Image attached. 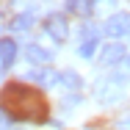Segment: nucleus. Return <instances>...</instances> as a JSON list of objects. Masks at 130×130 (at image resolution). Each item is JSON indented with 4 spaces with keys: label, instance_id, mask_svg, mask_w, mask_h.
<instances>
[{
    "label": "nucleus",
    "instance_id": "nucleus-8",
    "mask_svg": "<svg viewBox=\"0 0 130 130\" xmlns=\"http://www.w3.org/2000/svg\"><path fill=\"white\" fill-rule=\"evenodd\" d=\"M58 86L64 91H69V94H78L80 89H83V78H80L75 69H64V72H58Z\"/></svg>",
    "mask_w": 130,
    "mask_h": 130
},
{
    "label": "nucleus",
    "instance_id": "nucleus-3",
    "mask_svg": "<svg viewBox=\"0 0 130 130\" xmlns=\"http://www.w3.org/2000/svg\"><path fill=\"white\" fill-rule=\"evenodd\" d=\"M103 33L108 39H125V36H130V14L127 11L111 14V17L103 22Z\"/></svg>",
    "mask_w": 130,
    "mask_h": 130
},
{
    "label": "nucleus",
    "instance_id": "nucleus-10",
    "mask_svg": "<svg viewBox=\"0 0 130 130\" xmlns=\"http://www.w3.org/2000/svg\"><path fill=\"white\" fill-rule=\"evenodd\" d=\"M14 61H17V42L6 36V39H0V67L8 69Z\"/></svg>",
    "mask_w": 130,
    "mask_h": 130
},
{
    "label": "nucleus",
    "instance_id": "nucleus-4",
    "mask_svg": "<svg viewBox=\"0 0 130 130\" xmlns=\"http://www.w3.org/2000/svg\"><path fill=\"white\" fill-rule=\"evenodd\" d=\"M97 44H100V30L91 25V22H83V28H80L78 55H80V58H91V55H94V50H97Z\"/></svg>",
    "mask_w": 130,
    "mask_h": 130
},
{
    "label": "nucleus",
    "instance_id": "nucleus-13",
    "mask_svg": "<svg viewBox=\"0 0 130 130\" xmlns=\"http://www.w3.org/2000/svg\"><path fill=\"white\" fill-rule=\"evenodd\" d=\"M116 130H130V116L127 119H119V122H116Z\"/></svg>",
    "mask_w": 130,
    "mask_h": 130
},
{
    "label": "nucleus",
    "instance_id": "nucleus-12",
    "mask_svg": "<svg viewBox=\"0 0 130 130\" xmlns=\"http://www.w3.org/2000/svg\"><path fill=\"white\" fill-rule=\"evenodd\" d=\"M67 11H72L78 17H89L91 14V3L89 0H67Z\"/></svg>",
    "mask_w": 130,
    "mask_h": 130
},
{
    "label": "nucleus",
    "instance_id": "nucleus-14",
    "mask_svg": "<svg viewBox=\"0 0 130 130\" xmlns=\"http://www.w3.org/2000/svg\"><path fill=\"white\" fill-rule=\"evenodd\" d=\"M125 64H127V72H130V55H127V58H125Z\"/></svg>",
    "mask_w": 130,
    "mask_h": 130
},
{
    "label": "nucleus",
    "instance_id": "nucleus-11",
    "mask_svg": "<svg viewBox=\"0 0 130 130\" xmlns=\"http://www.w3.org/2000/svg\"><path fill=\"white\" fill-rule=\"evenodd\" d=\"M33 22H36V14H33V11H20V14L11 20V30H14V33H25V30L33 28Z\"/></svg>",
    "mask_w": 130,
    "mask_h": 130
},
{
    "label": "nucleus",
    "instance_id": "nucleus-9",
    "mask_svg": "<svg viewBox=\"0 0 130 130\" xmlns=\"http://www.w3.org/2000/svg\"><path fill=\"white\" fill-rule=\"evenodd\" d=\"M25 58L33 64V67H47V64L53 61V53L44 50L42 44H28L25 47Z\"/></svg>",
    "mask_w": 130,
    "mask_h": 130
},
{
    "label": "nucleus",
    "instance_id": "nucleus-7",
    "mask_svg": "<svg viewBox=\"0 0 130 130\" xmlns=\"http://www.w3.org/2000/svg\"><path fill=\"white\" fill-rule=\"evenodd\" d=\"M28 80L39 83L42 89H53V86H58V72L50 69V67H36V69L28 72Z\"/></svg>",
    "mask_w": 130,
    "mask_h": 130
},
{
    "label": "nucleus",
    "instance_id": "nucleus-1",
    "mask_svg": "<svg viewBox=\"0 0 130 130\" xmlns=\"http://www.w3.org/2000/svg\"><path fill=\"white\" fill-rule=\"evenodd\" d=\"M0 111L20 122H44L47 103L39 89H30L25 83H8L0 91Z\"/></svg>",
    "mask_w": 130,
    "mask_h": 130
},
{
    "label": "nucleus",
    "instance_id": "nucleus-2",
    "mask_svg": "<svg viewBox=\"0 0 130 130\" xmlns=\"http://www.w3.org/2000/svg\"><path fill=\"white\" fill-rule=\"evenodd\" d=\"M125 86H127V75L111 72V75H105V78H100L94 83V97H97L100 103H113V100L122 97Z\"/></svg>",
    "mask_w": 130,
    "mask_h": 130
},
{
    "label": "nucleus",
    "instance_id": "nucleus-6",
    "mask_svg": "<svg viewBox=\"0 0 130 130\" xmlns=\"http://www.w3.org/2000/svg\"><path fill=\"white\" fill-rule=\"evenodd\" d=\"M125 58H127V50H125V44H116V42H111V44H105V47H103L100 64H103V67H116V64H122Z\"/></svg>",
    "mask_w": 130,
    "mask_h": 130
},
{
    "label": "nucleus",
    "instance_id": "nucleus-5",
    "mask_svg": "<svg viewBox=\"0 0 130 130\" xmlns=\"http://www.w3.org/2000/svg\"><path fill=\"white\" fill-rule=\"evenodd\" d=\"M44 33L50 36L55 44H64V42H67V36H69L67 17H61V14H50V17L44 20Z\"/></svg>",
    "mask_w": 130,
    "mask_h": 130
}]
</instances>
